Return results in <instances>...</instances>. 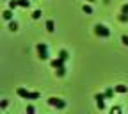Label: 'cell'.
Listing matches in <instances>:
<instances>
[{
  "instance_id": "1",
  "label": "cell",
  "mask_w": 128,
  "mask_h": 114,
  "mask_svg": "<svg viewBox=\"0 0 128 114\" xmlns=\"http://www.w3.org/2000/svg\"><path fill=\"white\" fill-rule=\"evenodd\" d=\"M18 96L20 98H25V100H38L39 98V93L38 91H27V89H23V87H18Z\"/></svg>"
},
{
  "instance_id": "2",
  "label": "cell",
  "mask_w": 128,
  "mask_h": 114,
  "mask_svg": "<svg viewBox=\"0 0 128 114\" xmlns=\"http://www.w3.org/2000/svg\"><path fill=\"white\" fill-rule=\"evenodd\" d=\"M36 52H38V57L46 61V59H50V55H48V46L46 43H38L36 45Z\"/></svg>"
},
{
  "instance_id": "3",
  "label": "cell",
  "mask_w": 128,
  "mask_h": 114,
  "mask_svg": "<svg viewBox=\"0 0 128 114\" xmlns=\"http://www.w3.org/2000/svg\"><path fill=\"white\" fill-rule=\"evenodd\" d=\"M94 34L98 36V38H108V36H110V29L105 27V25H100V23H98V25L94 27Z\"/></svg>"
},
{
  "instance_id": "4",
  "label": "cell",
  "mask_w": 128,
  "mask_h": 114,
  "mask_svg": "<svg viewBox=\"0 0 128 114\" xmlns=\"http://www.w3.org/2000/svg\"><path fill=\"white\" fill-rule=\"evenodd\" d=\"M48 103H50L52 107H57V109H64V107H66V102L60 100V98H55V96L48 98Z\"/></svg>"
},
{
  "instance_id": "5",
  "label": "cell",
  "mask_w": 128,
  "mask_h": 114,
  "mask_svg": "<svg viewBox=\"0 0 128 114\" xmlns=\"http://www.w3.org/2000/svg\"><path fill=\"white\" fill-rule=\"evenodd\" d=\"M50 66H52L54 70H57V68L64 66V61H62L60 57H57V59H52V61H50Z\"/></svg>"
},
{
  "instance_id": "6",
  "label": "cell",
  "mask_w": 128,
  "mask_h": 114,
  "mask_svg": "<svg viewBox=\"0 0 128 114\" xmlns=\"http://www.w3.org/2000/svg\"><path fill=\"white\" fill-rule=\"evenodd\" d=\"M114 89H116V93H119V94L128 93V87H126L124 84H118V86H114Z\"/></svg>"
},
{
  "instance_id": "7",
  "label": "cell",
  "mask_w": 128,
  "mask_h": 114,
  "mask_svg": "<svg viewBox=\"0 0 128 114\" xmlns=\"http://www.w3.org/2000/svg\"><path fill=\"white\" fill-rule=\"evenodd\" d=\"M2 16H4V20L11 22V20H12V9H6V11L2 13Z\"/></svg>"
},
{
  "instance_id": "8",
  "label": "cell",
  "mask_w": 128,
  "mask_h": 114,
  "mask_svg": "<svg viewBox=\"0 0 128 114\" xmlns=\"http://www.w3.org/2000/svg\"><path fill=\"white\" fill-rule=\"evenodd\" d=\"M103 93H105V96H107V98H112V96H114V93H116V89H114V87H107Z\"/></svg>"
},
{
  "instance_id": "9",
  "label": "cell",
  "mask_w": 128,
  "mask_h": 114,
  "mask_svg": "<svg viewBox=\"0 0 128 114\" xmlns=\"http://www.w3.org/2000/svg\"><path fill=\"white\" fill-rule=\"evenodd\" d=\"M44 27H46V30H48V32H54V30H55V25H54V22H52V20H48V22L44 23Z\"/></svg>"
},
{
  "instance_id": "10",
  "label": "cell",
  "mask_w": 128,
  "mask_h": 114,
  "mask_svg": "<svg viewBox=\"0 0 128 114\" xmlns=\"http://www.w3.org/2000/svg\"><path fill=\"white\" fill-rule=\"evenodd\" d=\"M59 57H60L64 62H66V61L70 59V54H68V50H60V52H59Z\"/></svg>"
},
{
  "instance_id": "11",
  "label": "cell",
  "mask_w": 128,
  "mask_h": 114,
  "mask_svg": "<svg viewBox=\"0 0 128 114\" xmlns=\"http://www.w3.org/2000/svg\"><path fill=\"white\" fill-rule=\"evenodd\" d=\"M96 105H98V109H100V110H103V109H105V98L96 100Z\"/></svg>"
},
{
  "instance_id": "12",
  "label": "cell",
  "mask_w": 128,
  "mask_h": 114,
  "mask_svg": "<svg viewBox=\"0 0 128 114\" xmlns=\"http://www.w3.org/2000/svg\"><path fill=\"white\" fill-rule=\"evenodd\" d=\"M18 4H20V7H30V0H18Z\"/></svg>"
},
{
  "instance_id": "13",
  "label": "cell",
  "mask_w": 128,
  "mask_h": 114,
  "mask_svg": "<svg viewBox=\"0 0 128 114\" xmlns=\"http://www.w3.org/2000/svg\"><path fill=\"white\" fill-rule=\"evenodd\" d=\"M119 22H121V23H128V14H126V13H121V14H119Z\"/></svg>"
},
{
  "instance_id": "14",
  "label": "cell",
  "mask_w": 128,
  "mask_h": 114,
  "mask_svg": "<svg viewBox=\"0 0 128 114\" xmlns=\"http://www.w3.org/2000/svg\"><path fill=\"white\" fill-rule=\"evenodd\" d=\"M82 11H84L86 14H92V7H91V6H87V4H84V7H82Z\"/></svg>"
},
{
  "instance_id": "15",
  "label": "cell",
  "mask_w": 128,
  "mask_h": 114,
  "mask_svg": "<svg viewBox=\"0 0 128 114\" xmlns=\"http://www.w3.org/2000/svg\"><path fill=\"white\" fill-rule=\"evenodd\" d=\"M9 30H11V32H16V30H18V23H16V22H11V23H9Z\"/></svg>"
},
{
  "instance_id": "16",
  "label": "cell",
  "mask_w": 128,
  "mask_h": 114,
  "mask_svg": "<svg viewBox=\"0 0 128 114\" xmlns=\"http://www.w3.org/2000/svg\"><path fill=\"white\" fill-rule=\"evenodd\" d=\"M64 75H66V68H64V66L57 68V77H64Z\"/></svg>"
},
{
  "instance_id": "17",
  "label": "cell",
  "mask_w": 128,
  "mask_h": 114,
  "mask_svg": "<svg viewBox=\"0 0 128 114\" xmlns=\"http://www.w3.org/2000/svg\"><path fill=\"white\" fill-rule=\"evenodd\" d=\"M18 6H20V4H18V0H11V2H9V9H16Z\"/></svg>"
},
{
  "instance_id": "18",
  "label": "cell",
  "mask_w": 128,
  "mask_h": 114,
  "mask_svg": "<svg viewBox=\"0 0 128 114\" xmlns=\"http://www.w3.org/2000/svg\"><path fill=\"white\" fill-rule=\"evenodd\" d=\"M41 14H43V13L38 9V11H34V13H32V18H34V20H39V18H41Z\"/></svg>"
},
{
  "instance_id": "19",
  "label": "cell",
  "mask_w": 128,
  "mask_h": 114,
  "mask_svg": "<svg viewBox=\"0 0 128 114\" xmlns=\"http://www.w3.org/2000/svg\"><path fill=\"white\" fill-rule=\"evenodd\" d=\"M36 112V107L34 105H27V114H34Z\"/></svg>"
},
{
  "instance_id": "20",
  "label": "cell",
  "mask_w": 128,
  "mask_h": 114,
  "mask_svg": "<svg viewBox=\"0 0 128 114\" xmlns=\"http://www.w3.org/2000/svg\"><path fill=\"white\" fill-rule=\"evenodd\" d=\"M121 13H126V14H128V4H123V7H121Z\"/></svg>"
},
{
  "instance_id": "21",
  "label": "cell",
  "mask_w": 128,
  "mask_h": 114,
  "mask_svg": "<svg viewBox=\"0 0 128 114\" xmlns=\"http://www.w3.org/2000/svg\"><path fill=\"white\" fill-rule=\"evenodd\" d=\"M110 112H112V114H114V112H121V107H112Z\"/></svg>"
},
{
  "instance_id": "22",
  "label": "cell",
  "mask_w": 128,
  "mask_h": 114,
  "mask_svg": "<svg viewBox=\"0 0 128 114\" xmlns=\"http://www.w3.org/2000/svg\"><path fill=\"white\" fill-rule=\"evenodd\" d=\"M121 41H123V45H126V46H128V36H123V38H121Z\"/></svg>"
},
{
  "instance_id": "23",
  "label": "cell",
  "mask_w": 128,
  "mask_h": 114,
  "mask_svg": "<svg viewBox=\"0 0 128 114\" xmlns=\"http://www.w3.org/2000/svg\"><path fill=\"white\" fill-rule=\"evenodd\" d=\"M0 107H2V109H6V107H7V100H4L2 103H0Z\"/></svg>"
},
{
  "instance_id": "24",
  "label": "cell",
  "mask_w": 128,
  "mask_h": 114,
  "mask_svg": "<svg viewBox=\"0 0 128 114\" xmlns=\"http://www.w3.org/2000/svg\"><path fill=\"white\" fill-rule=\"evenodd\" d=\"M86 2H96V0H86Z\"/></svg>"
}]
</instances>
